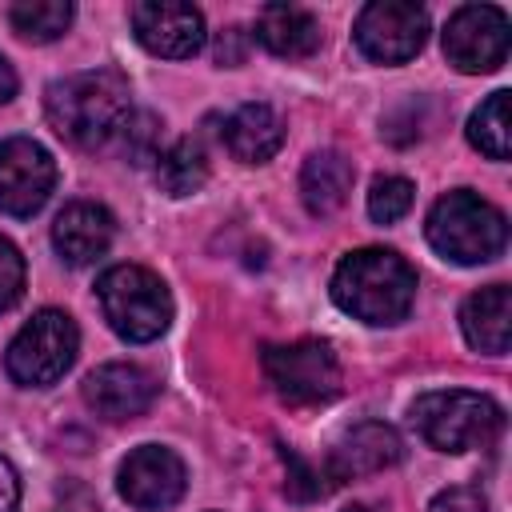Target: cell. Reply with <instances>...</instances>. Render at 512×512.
I'll return each instance as SVG.
<instances>
[{
    "label": "cell",
    "mask_w": 512,
    "mask_h": 512,
    "mask_svg": "<svg viewBox=\"0 0 512 512\" xmlns=\"http://www.w3.org/2000/svg\"><path fill=\"white\" fill-rule=\"evenodd\" d=\"M44 116L56 136L76 148H104L132 116V88L116 68H88L52 80L44 92Z\"/></svg>",
    "instance_id": "6da1fadb"
},
{
    "label": "cell",
    "mask_w": 512,
    "mask_h": 512,
    "mask_svg": "<svg viewBox=\"0 0 512 512\" xmlns=\"http://www.w3.org/2000/svg\"><path fill=\"white\" fill-rule=\"evenodd\" d=\"M332 300L364 324H400L416 300V272L392 248H356L332 272Z\"/></svg>",
    "instance_id": "7a4b0ae2"
},
{
    "label": "cell",
    "mask_w": 512,
    "mask_h": 512,
    "mask_svg": "<svg viewBox=\"0 0 512 512\" xmlns=\"http://www.w3.org/2000/svg\"><path fill=\"white\" fill-rule=\"evenodd\" d=\"M424 236L452 264H488L508 244V220L472 188H452L432 204Z\"/></svg>",
    "instance_id": "3957f363"
},
{
    "label": "cell",
    "mask_w": 512,
    "mask_h": 512,
    "mask_svg": "<svg viewBox=\"0 0 512 512\" xmlns=\"http://www.w3.org/2000/svg\"><path fill=\"white\" fill-rule=\"evenodd\" d=\"M412 428L436 452H472V448H488L500 436L504 412L484 392H468V388L424 392L412 404Z\"/></svg>",
    "instance_id": "277c9868"
},
{
    "label": "cell",
    "mask_w": 512,
    "mask_h": 512,
    "mask_svg": "<svg viewBox=\"0 0 512 512\" xmlns=\"http://www.w3.org/2000/svg\"><path fill=\"white\" fill-rule=\"evenodd\" d=\"M96 300L104 308L108 328L128 344H148L168 332L172 324V296L168 284L140 268V264H116L96 280Z\"/></svg>",
    "instance_id": "5b68a950"
},
{
    "label": "cell",
    "mask_w": 512,
    "mask_h": 512,
    "mask_svg": "<svg viewBox=\"0 0 512 512\" xmlns=\"http://www.w3.org/2000/svg\"><path fill=\"white\" fill-rule=\"evenodd\" d=\"M80 352V332L76 320L60 308H40L8 344L4 368L16 384L24 388H48L56 384Z\"/></svg>",
    "instance_id": "8992f818"
},
{
    "label": "cell",
    "mask_w": 512,
    "mask_h": 512,
    "mask_svg": "<svg viewBox=\"0 0 512 512\" xmlns=\"http://www.w3.org/2000/svg\"><path fill=\"white\" fill-rule=\"evenodd\" d=\"M260 368L272 392L292 404H324L340 392V360L328 340H292V344H264L260 348Z\"/></svg>",
    "instance_id": "52a82bcc"
},
{
    "label": "cell",
    "mask_w": 512,
    "mask_h": 512,
    "mask_svg": "<svg viewBox=\"0 0 512 512\" xmlns=\"http://www.w3.org/2000/svg\"><path fill=\"white\" fill-rule=\"evenodd\" d=\"M352 36L372 64H404L428 40V12L412 0H372L360 8Z\"/></svg>",
    "instance_id": "ba28073f"
},
{
    "label": "cell",
    "mask_w": 512,
    "mask_h": 512,
    "mask_svg": "<svg viewBox=\"0 0 512 512\" xmlns=\"http://www.w3.org/2000/svg\"><path fill=\"white\" fill-rule=\"evenodd\" d=\"M444 56L460 72H496L508 60V16L496 4H460L444 24Z\"/></svg>",
    "instance_id": "9c48e42d"
},
{
    "label": "cell",
    "mask_w": 512,
    "mask_h": 512,
    "mask_svg": "<svg viewBox=\"0 0 512 512\" xmlns=\"http://www.w3.org/2000/svg\"><path fill=\"white\" fill-rule=\"evenodd\" d=\"M56 184V160L32 136L0 140V212L4 216H36Z\"/></svg>",
    "instance_id": "30bf717a"
},
{
    "label": "cell",
    "mask_w": 512,
    "mask_h": 512,
    "mask_svg": "<svg viewBox=\"0 0 512 512\" xmlns=\"http://www.w3.org/2000/svg\"><path fill=\"white\" fill-rule=\"evenodd\" d=\"M184 484H188L184 460L164 444H140L136 452L124 456L120 476H116L120 496L140 512L172 508L184 496Z\"/></svg>",
    "instance_id": "8fae6325"
},
{
    "label": "cell",
    "mask_w": 512,
    "mask_h": 512,
    "mask_svg": "<svg viewBox=\"0 0 512 512\" xmlns=\"http://www.w3.org/2000/svg\"><path fill=\"white\" fill-rule=\"evenodd\" d=\"M136 40L164 60H188L204 48V12L176 0H140L128 8Z\"/></svg>",
    "instance_id": "7c38bea8"
},
{
    "label": "cell",
    "mask_w": 512,
    "mask_h": 512,
    "mask_svg": "<svg viewBox=\"0 0 512 512\" xmlns=\"http://www.w3.org/2000/svg\"><path fill=\"white\" fill-rule=\"evenodd\" d=\"M156 392H160V384H156V376H152L148 368H140V364H120V360H116V364H100V368L88 372V380H84V404H88L100 420H112V424L144 416V412L152 408Z\"/></svg>",
    "instance_id": "4fadbf2b"
},
{
    "label": "cell",
    "mask_w": 512,
    "mask_h": 512,
    "mask_svg": "<svg viewBox=\"0 0 512 512\" xmlns=\"http://www.w3.org/2000/svg\"><path fill=\"white\" fill-rule=\"evenodd\" d=\"M400 456H404L400 436L380 420H364V424H356L352 432L340 436V444L332 448L324 472H328L332 484H344V480H356V476L384 472V468L400 464Z\"/></svg>",
    "instance_id": "5bb4252c"
},
{
    "label": "cell",
    "mask_w": 512,
    "mask_h": 512,
    "mask_svg": "<svg viewBox=\"0 0 512 512\" xmlns=\"http://www.w3.org/2000/svg\"><path fill=\"white\" fill-rule=\"evenodd\" d=\"M112 236H116L112 212H108L104 204H92V200L68 204V208L56 216V224H52V244H56L60 260L72 264V268H84V264L100 260V256L108 252Z\"/></svg>",
    "instance_id": "9a60e30c"
},
{
    "label": "cell",
    "mask_w": 512,
    "mask_h": 512,
    "mask_svg": "<svg viewBox=\"0 0 512 512\" xmlns=\"http://www.w3.org/2000/svg\"><path fill=\"white\" fill-rule=\"evenodd\" d=\"M460 328L476 352L504 356L512 344V288L488 284V288L472 292L460 308Z\"/></svg>",
    "instance_id": "2e32d148"
},
{
    "label": "cell",
    "mask_w": 512,
    "mask_h": 512,
    "mask_svg": "<svg viewBox=\"0 0 512 512\" xmlns=\"http://www.w3.org/2000/svg\"><path fill=\"white\" fill-rule=\"evenodd\" d=\"M224 144L240 164H264L284 144V120L272 104H240L224 120Z\"/></svg>",
    "instance_id": "e0dca14e"
},
{
    "label": "cell",
    "mask_w": 512,
    "mask_h": 512,
    "mask_svg": "<svg viewBox=\"0 0 512 512\" xmlns=\"http://www.w3.org/2000/svg\"><path fill=\"white\" fill-rule=\"evenodd\" d=\"M256 40L284 60H304L320 48V24L308 8L296 4H268L256 16Z\"/></svg>",
    "instance_id": "ac0fdd59"
},
{
    "label": "cell",
    "mask_w": 512,
    "mask_h": 512,
    "mask_svg": "<svg viewBox=\"0 0 512 512\" xmlns=\"http://www.w3.org/2000/svg\"><path fill=\"white\" fill-rule=\"evenodd\" d=\"M352 160L336 148H320L300 168V200L312 216H332L352 192Z\"/></svg>",
    "instance_id": "d6986e66"
},
{
    "label": "cell",
    "mask_w": 512,
    "mask_h": 512,
    "mask_svg": "<svg viewBox=\"0 0 512 512\" xmlns=\"http://www.w3.org/2000/svg\"><path fill=\"white\" fill-rule=\"evenodd\" d=\"M208 180V156L200 148V140L184 136L176 144H168L160 156H156V184L160 192L168 196H192L200 192Z\"/></svg>",
    "instance_id": "ffe728a7"
},
{
    "label": "cell",
    "mask_w": 512,
    "mask_h": 512,
    "mask_svg": "<svg viewBox=\"0 0 512 512\" xmlns=\"http://www.w3.org/2000/svg\"><path fill=\"white\" fill-rule=\"evenodd\" d=\"M76 8L68 0H16L8 4V24L20 40H32V44H48L56 36L68 32Z\"/></svg>",
    "instance_id": "44dd1931"
},
{
    "label": "cell",
    "mask_w": 512,
    "mask_h": 512,
    "mask_svg": "<svg viewBox=\"0 0 512 512\" xmlns=\"http://www.w3.org/2000/svg\"><path fill=\"white\" fill-rule=\"evenodd\" d=\"M468 144L480 148L488 160L512 156V124H508V92H492L472 116H468Z\"/></svg>",
    "instance_id": "7402d4cb"
},
{
    "label": "cell",
    "mask_w": 512,
    "mask_h": 512,
    "mask_svg": "<svg viewBox=\"0 0 512 512\" xmlns=\"http://www.w3.org/2000/svg\"><path fill=\"white\" fill-rule=\"evenodd\" d=\"M412 200H416L412 180H404V176H380V180H372V192H368V216L376 224H396L400 216H408Z\"/></svg>",
    "instance_id": "603a6c76"
},
{
    "label": "cell",
    "mask_w": 512,
    "mask_h": 512,
    "mask_svg": "<svg viewBox=\"0 0 512 512\" xmlns=\"http://www.w3.org/2000/svg\"><path fill=\"white\" fill-rule=\"evenodd\" d=\"M160 132H164V124H160L152 112H132L128 124H124V132H120L128 160H132V164L156 160V156H160Z\"/></svg>",
    "instance_id": "cb8c5ba5"
},
{
    "label": "cell",
    "mask_w": 512,
    "mask_h": 512,
    "mask_svg": "<svg viewBox=\"0 0 512 512\" xmlns=\"http://www.w3.org/2000/svg\"><path fill=\"white\" fill-rule=\"evenodd\" d=\"M280 460H284V468H288V484H284V492L292 496V500H320V496H328L336 484L328 480V472H320V468H308L292 448H284L280 444Z\"/></svg>",
    "instance_id": "d4e9b609"
},
{
    "label": "cell",
    "mask_w": 512,
    "mask_h": 512,
    "mask_svg": "<svg viewBox=\"0 0 512 512\" xmlns=\"http://www.w3.org/2000/svg\"><path fill=\"white\" fill-rule=\"evenodd\" d=\"M20 296H24V256L8 236H0V312H8Z\"/></svg>",
    "instance_id": "484cf974"
},
{
    "label": "cell",
    "mask_w": 512,
    "mask_h": 512,
    "mask_svg": "<svg viewBox=\"0 0 512 512\" xmlns=\"http://www.w3.org/2000/svg\"><path fill=\"white\" fill-rule=\"evenodd\" d=\"M428 512H488V496L472 484H456V488H444L432 496Z\"/></svg>",
    "instance_id": "4316f807"
},
{
    "label": "cell",
    "mask_w": 512,
    "mask_h": 512,
    "mask_svg": "<svg viewBox=\"0 0 512 512\" xmlns=\"http://www.w3.org/2000/svg\"><path fill=\"white\" fill-rule=\"evenodd\" d=\"M16 508H20V476L0 456V512H16Z\"/></svg>",
    "instance_id": "83f0119b"
},
{
    "label": "cell",
    "mask_w": 512,
    "mask_h": 512,
    "mask_svg": "<svg viewBox=\"0 0 512 512\" xmlns=\"http://www.w3.org/2000/svg\"><path fill=\"white\" fill-rule=\"evenodd\" d=\"M240 44H244V32H240V28H228V32L220 36V44H216V60L228 64V68L240 64V60H244V48H240Z\"/></svg>",
    "instance_id": "f1b7e54d"
},
{
    "label": "cell",
    "mask_w": 512,
    "mask_h": 512,
    "mask_svg": "<svg viewBox=\"0 0 512 512\" xmlns=\"http://www.w3.org/2000/svg\"><path fill=\"white\" fill-rule=\"evenodd\" d=\"M16 88H20V80H16V68L4 60V52H0V104H8L12 96H16Z\"/></svg>",
    "instance_id": "f546056e"
},
{
    "label": "cell",
    "mask_w": 512,
    "mask_h": 512,
    "mask_svg": "<svg viewBox=\"0 0 512 512\" xmlns=\"http://www.w3.org/2000/svg\"><path fill=\"white\" fill-rule=\"evenodd\" d=\"M344 512H388V508H380V504H348Z\"/></svg>",
    "instance_id": "4dcf8cb0"
}]
</instances>
